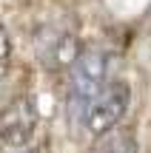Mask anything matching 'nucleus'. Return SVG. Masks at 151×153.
Returning <instances> with one entry per match:
<instances>
[{
	"mask_svg": "<svg viewBox=\"0 0 151 153\" xmlns=\"http://www.w3.org/2000/svg\"><path fill=\"white\" fill-rule=\"evenodd\" d=\"M131 99V88L125 79H108L100 91L91 97V102L86 105L83 125L91 136H106L114 125L125 116Z\"/></svg>",
	"mask_w": 151,
	"mask_h": 153,
	"instance_id": "2",
	"label": "nucleus"
},
{
	"mask_svg": "<svg viewBox=\"0 0 151 153\" xmlns=\"http://www.w3.org/2000/svg\"><path fill=\"white\" fill-rule=\"evenodd\" d=\"M103 153H137L131 139H111V142L103 148Z\"/></svg>",
	"mask_w": 151,
	"mask_h": 153,
	"instance_id": "5",
	"label": "nucleus"
},
{
	"mask_svg": "<svg viewBox=\"0 0 151 153\" xmlns=\"http://www.w3.org/2000/svg\"><path fill=\"white\" fill-rule=\"evenodd\" d=\"M6 74H9V71H6V62H0V85H3V79H6Z\"/></svg>",
	"mask_w": 151,
	"mask_h": 153,
	"instance_id": "7",
	"label": "nucleus"
},
{
	"mask_svg": "<svg viewBox=\"0 0 151 153\" xmlns=\"http://www.w3.org/2000/svg\"><path fill=\"white\" fill-rule=\"evenodd\" d=\"M37 99L32 94H23L14 102L6 105V111L0 114V148L6 150H23L29 148L34 131H37Z\"/></svg>",
	"mask_w": 151,
	"mask_h": 153,
	"instance_id": "3",
	"label": "nucleus"
},
{
	"mask_svg": "<svg viewBox=\"0 0 151 153\" xmlns=\"http://www.w3.org/2000/svg\"><path fill=\"white\" fill-rule=\"evenodd\" d=\"M11 153H34V150H29V148H23V150H11Z\"/></svg>",
	"mask_w": 151,
	"mask_h": 153,
	"instance_id": "8",
	"label": "nucleus"
},
{
	"mask_svg": "<svg viewBox=\"0 0 151 153\" xmlns=\"http://www.w3.org/2000/svg\"><path fill=\"white\" fill-rule=\"evenodd\" d=\"M37 45V60L46 71H68L71 62L83 54V43L74 37L71 31H54V28H43L34 40Z\"/></svg>",
	"mask_w": 151,
	"mask_h": 153,
	"instance_id": "4",
	"label": "nucleus"
},
{
	"mask_svg": "<svg viewBox=\"0 0 151 153\" xmlns=\"http://www.w3.org/2000/svg\"><path fill=\"white\" fill-rule=\"evenodd\" d=\"M9 54H11V40H9V34L0 28V62H9Z\"/></svg>",
	"mask_w": 151,
	"mask_h": 153,
	"instance_id": "6",
	"label": "nucleus"
},
{
	"mask_svg": "<svg viewBox=\"0 0 151 153\" xmlns=\"http://www.w3.org/2000/svg\"><path fill=\"white\" fill-rule=\"evenodd\" d=\"M108 82V57L103 51H83L68 68V116L83 119L86 105Z\"/></svg>",
	"mask_w": 151,
	"mask_h": 153,
	"instance_id": "1",
	"label": "nucleus"
}]
</instances>
